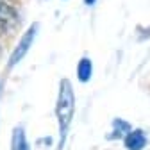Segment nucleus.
<instances>
[{"instance_id": "f257e3e1", "label": "nucleus", "mask_w": 150, "mask_h": 150, "mask_svg": "<svg viewBox=\"0 0 150 150\" xmlns=\"http://www.w3.org/2000/svg\"><path fill=\"white\" fill-rule=\"evenodd\" d=\"M75 115V93L73 86L68 79H63L59 82V93H57V102H55V118H57L59 127V150L64 146L66 134L70 130V125L73 122Z\"/></svg>"}, {"instance_id": "f03ea898", "label": "nucleus", "mask_w": 150, "mask_h": 150, "mask_svg": "<svg viewBox=\"0 0 150 150\" xmlns=\"http://www.w3.org/2000/svg\"><path fill=\"white\" fill-rule=\"evenodd\" d=\"M38 32H40V23H32V25H30V27L22 34V38L18 40L16 47L13 48V52H11V55H9L7 70H13L14 66H18V64L23 61V57L29 54L30 47H32V45H34V41H36Z\"/></svg>"}, {"instance_id": "7ed1b4c3", "label": "nucleus", "mask_w": 150, "mask_h": 150, "mask_svg": "<svg viewBox=\"0 0 150 150\" xmlns=\"http://www.w3.org/2000/svg\"><path fill=\"white\" fill-rule=\"evenodd\" d=\"M20 27V13L11 0H0V36L13 34Z\"/></svg>"}, {"instance_id": "20e7f679", "label": "nucleus", "mask_w": 150, "mask_h": 150, "mask_svg": "<svg viewBox=\"0 0 150 150\" xmlns=\"http://www.w3.org/2000/svg\"><path fill=\"white\" fill-rule=\"evenodd\" d=\"M123 145L127 150H143L146 146V134L141 129H132L123 138Z\"/></svg>"}, {"instance_id": "39448f33", "label": "nucleus", "mask_w": 150, "mask_h": 150, "mask_svg": "<svg viewBox=\"0 0 150 150\" xmlns=\"http://www.w3.org/2000/svg\"><path fill=\"white\" fill-rule=\"evenodd\" d=\"M11 150H30L27 136H25V129L22 125H18L13 129L11 134Z\"/></svg>"}, {"instance_id": "423d86ee", "label": "nucleus", "mask_w": 150, "mask_h": 150, "mask_svg": "<svg viewBox=\"0 0 150 150\" xmlns=\"http://www.w3.org/2000/svg\"><path fill=\"white\" fill-rule=\"evenodd\" d=\"M93 75V63L89 57H82L77 63V79L81 82H89Z\"/></svg>"}, {"instance_id": "0eeeda50", "label": "nucleus", "mask_w": 150, "mask_h": 150, "mask_svg": "<svg viewBox=\"0 0 150 150\" xmlns=\"http://www.w3.org/2000/svg\"><path fill=\"white\" fill-rule=\"evenodd\" d=\"M130 130H132V127H130V123L129 122H125V120H122V118H116L115 122H112V134L111 138H125Z\"/></svg>"}, {"instance_id": "6e6552de", "label": "nucleus", "mask_w": 150, "mask_h": 150, "mask_svg": "<svg viewBox=\"0 0 150 150\" xmlns=\"http://www.w3.org/2000/svg\"><path fill=\"white\" fill-rule=\"evenodd\" d=\"M95 2H97V0H84L86 6H95Z\"/></svg>"}, {"instance_id": "1a4fd4ad", "label": "nucleus", "mask_w": 150, "mask_h": 150, "mask_svg": "<svg viewBox=\"0 0 150 150\" xmlns=\"http://www.w3.org/2000/svg\"><path fill=\"white\" fill-rule=\"evenodd\" d=\"M0 55H2V45H0Z\"/></svg>"}]
</instances>
